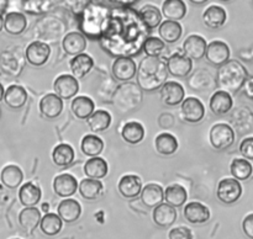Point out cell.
<instances>
[{"label":"cell","mask_w":253,"mask_h":239,"mask_svg":"<svg viewBox=\"0 0 253 239\" xmlns=\"http://www.w3.org/2000/svg\"><path fill=\"white\" fill-rule=\"evenodd\" d=\"M168 76L167 64L161 57H146L137 68V85L142 90L161 89Z\"/></svg>","instance_id":"1"},{"label":"cell","mask_w":253,"mask_h":239,"mask_svg":"<svg viewBox=\"0 0 253 239\" xmlns=\"http://www.w3.org/2000/svg\"><path fill=\"white\" fill-rule=\"evenodd\" d=\"M247 76L249 73L244 64L235 59H229L217 69L216 84L220 90L229 94H236L242 89Z\"/></svg>","instance_id":"2"},{"label":"cell","mask_w":253,"mask_h":239,"mask_svg":"<svg viewBox=\"0 0 253 239\" xmlns=\"http://www.w3.org/2000/svg\"><path fill=\"white\" fill-rule=\"evenodd\" d=\"M142 99V89L137 84L125 81L116 88L113 96V102L121 113H126L140 107Z\"/></svg>","instance_id":"3"},{"label":"cell","mask_w":253,"mask_h":239,"mask_svg":"<svg viewBox=\"0 0 253 239\" xmlns=\"http://www.w3.org/2000/svg\"><path fill=\"white\" fill-rule=\"evenodd\" d=\"M210 144L214 149L225 150L235 142V131L227 123H215L209 132Z\"/></svg>","instance_id":"4"},{"label":"cell","mask_w":253,"mask_h":239,"mask_svg":"<svg viewBox=\"0 0 253 239\" xmlns=\"http://www.w3.org/2000/svg\"><path fill=\"white\" fill-rule=\"evenodd\" d=\"M216 196L222 204H235L242 196V185L235 177H225L217 185Z\"/></svg>","instance_id":"5"},{"label":"cell","mask_w":253,"mask_h":239,"mask_svg":"<svg viewBox=\"0 0 253 239\" xmlns=\"http://www.w3.org/2000/svg\"><path fill=\"white\" fill-rule=\"evenodd\" d=\"M205 106L198 98L190 96L184 99L180 106V117L189 123H198L204 118Z\"/></svg>","instance_id":"6"},{"label":"cell","mask_w":253,"mask_h":239,"mask_svg":"<svg viewBox=\"0 0 253 239\" xmlns=\"http://www.w3.org/2000/svg\"><path fill=\"white\" fill-rule=\"evenodd\" d=\"M166 64H167L168 73L177 78H185L193 70V61L180 52L172 54L166 61Z\"/></svg>","instance_id":"7"},{"label":"cell","mask_w":253,"mask_h":239,"mask_svg":"<svg viewBox=\"0 0 253 239\" xmlns=\"http://www.w3.org/2000/svg\"><path fill=\"white\" fill-rule=\"evenodd\" d=\"M111 70H113V75L116 80L120 81H130L133 76L137 73V67H136L135 61L130 57L121 56L114 61L113 67H111Z\"/></svg>","instance_id":"8"},{"label":"cell","mask_w":253,"mask_h":239,"mask_svg":"<svg viewBox=\"0 0 253 239\" xmlns=\"http://www.w3.org/2000/svg\"><path fill=\"white\" fill-rule=\"evenodd\" d=\"M53 90L54 94L61 99L68 100V99L74 98L79 91L78 79L69 74H62V75L57 76L54 80Z\"/></svg>","instance_id":"9"},{"label":"cell","mask_w":253,"mask_h":239,"mask_svg":"<svg viewBox=\"0 0 253 239\" xmlns=\"http://www.w3.org/2000/svg\"><path fill=\"white\" fill-rule=\"evenodd\" d=\"M25 56L31 66L41 67L48 61L49 56H51V48L44 42L34 41L27 46Z\"/></svg>","instance_id":"10"},{"label":"cell","mask_w":253,"mask_h":239,"mask_svg":"<svg viewBox=\"0 0 253 239\" xmlns=\"http://www.w3.org/2000/svg\"><path fill=\"white\" fill-rule=\"evenodd\" d=\"M185 90L177 81H166L161 86V100L167 106H177L184 100Z\"/></svg>","instance_id":"11"},{"label":"cell","mask_w":253,"mask_h":239,"mask_svg":"<svg viewBox=\"0 0 253 239\" xmlns=\"http://www.w3.org/2000/svg\"><path fill=\"white\" fill-rule=\"evenodd\" d=\"M208 43L204 37L199 34H190L183 43V53L192 61H200L205 57Z\"/></svg>","instance_id":"12"},{"label":"cell","mask_w":253,"mask_h":239,"mask_svg":"<svg viewBox=\"0 0 253 239\" xmlns=\"http://www.w3.org/2000/svg\"><path fill=\"white\" fill-rule=\"evenodd\" d=\"M230 54H231L230 47L227 46V43H225L224 41H220V39L210 42L207 47V52H205L208 61L214 66L219 67L229 61Z\"/></svg>","instance_id":"13"},{"label":"cell","mask_w":253,"mask_h":239,"mask_svg":"<svg viewBox=\"0 0 253 239\" xmlns=\"http://www.w3.org/2000/svg\"><path fill=\"white\" fill-rule=\"evenodd\" d=\"M78 181L76 177L71 174H59L53 180V191L59 197H71L78 190Z\"/></svg>","instance_id":"14"},{"label":"cell","mask_w":253,"mask_h":239,"mask_svg":"<svg viewBox=\"0 0 253 239\" xmlns=\"http://www.w3.org/2000/svg\"><path fill=\"white\" fill-rule=\"evenodd\" d=\"M63 110V100L56 94H47L40 101V111L48 120L58 117Z\"/></svg>","instance_id":"15"},{"label":"cell","mask_w":253,"mask_h":239,"mask_svg":"<svg viewBox=\"0 0 253 239\" xmlns=\"http://www.w3.org/2000/svg\"><path fill=\"white\" fill-rule=\"evenodd\" d=\"M153 222H155L157 226L162 227V228H167L170 227L175 221H177V208L173 206H170L169 204L165 202V204H160L158 206H156L153 208Z\"/></svg>","instance_id":"16"},{"label":"cell","mask_w":253,"mask_h":239,"mask_svg":"<svg viewBox=\"0 0 253 239\" xmlns=\"http://www.w3.org/2000/svg\"><path fill=\"white\" fill-rule=\"evenodd\" d=\"M183 214H184L185 219L192 224L207 223L210 219V209L205 205L197 201L185 205Z\"/></svg>","instance_id":"17"},{"label":"cell","mask_w":253,"mask_h":239,"mask_svg":"<svg viewBox=\"0 0 253 239\" xmlns=\"http://www.w3.org/2000/svg\"><path fill=\"white\" fill-rule=\"evenodd\" d=\"M141 201L148 208H155L165 200V190L161 185L151 182L141 190Z\"/></svg>","instance_id":"18"},{"label":"cell","mask_w":253,"mask_h":239,"mask_svg":"<svg viewBox=\"0 0 253 239\" xmlns=\"http://www.w3.org/2000/svg\"><path fill=\"white\" fill-rule=\"evenodd\" d=\"M119 192L126 199H135L141 194L142 190V181L137 175L127 174L124 175L118 184Z\"/></svg>","instance_id":"19"},{"label":"cell","mask_w":253,"mask_h":239,"mask_svg":"<svg viewBox=\"0 0 253 239\" xmlns=\"http://www.w3.org/2000/svg\"><path fill=\"white\" fill-rule=\"evenodd\" d=\"M209 105L212 113L221 116L230 112V110L234 106V100H232L231 94L226 93L224 90H217L210 98Z\"/></svg>","instance_id":"20"},{"label":"cell","mask_w":253,"mask_h":239,"mask_svg":"<svg viewBox=\"0 0 253 239\" xmlns=\"http://www.w3.org/2000/svg\"><path fill=\"white\" fill-rule=\"evenodd\" d=\"M57 212H58V216L61 217L62 221L66 222V223H72L81 217L82 206L77 200L67 197L59 202Z\"/></svg>","instance_id":"21"},{"label":"cell","mask_w":253,"mask_h":239,"mask_svg":"<svg viewBox=\"0 0 253 239\" xmlns=\"http://www.w3.org/2000/svg\"><path fill=\"white\" fill-rule=\"evenodd\" d=\"M62 46H63L64 52L71 56H77L85 51L86 48V38L84 34L81 32H69L64 36L63 41H62Z\"/></svg>","instance_id":"22"},{"label":"cell","mask_w":253,"mask_h":239,"mask_svg":"<svg viewBox=\"0 0 253 239\" xmlns=\"http://www.w3.org/2000/svg\"><path fill=\"white\" fill-rule=\"evenodd\" d=\"M69 67H71L72 74L74 78L82 79L90 73V70L94 67V61L89 54L81 53L74 56L69 62Z\"/></svg>","instance_id":"23"},{"label":"cell","mask_w":253,"mask_h":239,"mask_svg":"<svg viewBox=\"0 0 253 239\" xmlns=\"http://www.w3.org/2000/svg\"><path fill=\"white\" fill-rule=\"evenodd\" d=\"M227 20V14L224 7L219 5H210L203 14V21L209 29L216 30L225 25Z\"/></svg>","instance_id":"24"},{"label":"cell","mask_w":253,"mask_h":239,"mask_svg":"<svg viewBox=\"0 0 253 239\" xmlns=\"http://www.w3.org/2000/svg\"><path fill=\"white\" fill-rule=\"evenodd\" d=\"M158 34L165 43H175L182 37L183 27L178 21L166 20V21L161 22Z\"/></svg>","instance_id":"25"},{"label":"cell","mask_w":253,"mask_h":239,"mask_svg":"<svg viewBox=\"0 0 253 239\" xmlns=\"http://www.w3.org/2000/svg\"><path fill=\"white\" fill-rule=\"evenodd\" d=\"M84 172L89 179H103L108 175L109 165L104 158L91 157L84 164Z\"/></svg>","instance_id":"26"},{"label":"cell","mask_w":253,"mask_h":239,"mask_svg":"<svg viewBox=\"0 0 253 239\" xmlns=\"http://www.w3.org/2000/svg\"><path fill=\"white\" fill-rule=\"evenodd\" d=\"M42 191L34 182H26L19 190V200L22 206L34 207L40 202Z\"/></svg>","instance_id":"27"},{"label":"cell","mask_w":253,"mask_h":239,"mask_svg":"<svg viewBox=\"0 0 253 239\" xmlns=\"http://www.w3.org/2000/svg\"><path fill=\"white\" fill-rule=\"evenodd\" d=\"M4 101L10 108L19 110L26 103L27 101V91L20 85H10L5 90Z\"/></svg>","instance_id":"28"},{"label":"cell","mask_w":253,"mask_h":239,"mask_svg":"<svg viewBox=\"0 0 253 239\" xmlns=\"http://www.w3.org/2000/svg\"><path fill=\"white\" fill-rule=\"evenodd\" d=\"M41 211L37 207H26L19 214V223L26 232L31 233L41 222Z\"/></svg>","instance_id":"29"},{"label":"cell","mask_w":253,"mask_h":239,"mask_svg":"<svg viewBox=\"0 0 253 239\" xmlns=\"http://www.w3.org/2000/svg\"><path fill=\"white\" fill-rule=\"evenodd\" d=\"M71 110L77 118L86 120L95 111V103L88 96H77L72 101Z\"/></svg>","instance_id":"30"},{"label":"cell","mask_w":253,"mask_h":239,"mask_svg":"<svg viewBox=\"0 0 253 239\" xmlns=\"http://www.w3.org/2000/svg\"><path fill=\"white\" fill-rule=\"evenodd\" d=\"M145 127L142 123L137 122V121H130L124 125L123 130H121V136H123L124 140L130 144H138L145 138Z\"/></svg>","instance_id":"31"},{"label":"cell","mask_w":253,"mask_h":239,"mask_svg":"<svg viewBox=\"0 0 253 239\" xmlns=\"http://www.w3.org/2000/svg\"><path fill=\"white\" fill-rule=\"evenodd\" d=\"M26 16L24 14H21V12L11 11L9 14H6V16L4 19L5 31L10 34H14V36L22 34L26 30Z\"/></svg>","instance_id":"32"},{"label":"cell","mask_w":253,"mask_h":239,"mask_svg":"<svg viewBox=\"0 0 253 239\" xmlns=\"http://www.w3.org/2000/svg\"><path fill=\"white\" fill-rule=\"evenodd\" d=\"M79 194L82 195V197L89 201H93V200L99 199V197L103 195L104 186L103 182L98 179H84L82 180L81 184L78 185Z\"/></svg>","instance_id":"33"},{"label":"cell","mask_w":253,"mask_h":239,"mask_svg":"<svg viewBox=\"0 0 253 239\" xmlns=\"http://www.w3.org/2000/svg\"><path fill=\"white\" fill-rule=\"evenodd\" d=\"M187 14V5L183 0H166L162 5V15L167 20L179 21Z\"/></svg>","instance_id":"34"},{"label":"cell","mask_w":253,"mask_h":239,"mask_svg":"<svg viewBox=\"0 0 253 239\" xmlns=\"http://www.w3.org/2000/svg\"><path fill=\"white\" fill-rule=\"evenodd\" d=\"M0 180L9 189H16L21 185L22 180H24V172L17 165L9 164L1 170Z\"/></svg>","instance_id":"35"},{"label":"cell","mask_w":253,"mask_h":239,"mask_svg":"<svg viewBox=\"0 0 253 239\" xmlns=\"http://www.w3.org/2000/svg\"><path fill=\"white\" fill-rule=\"evenodd\" d=\"M155 147L160 154L172 155L178 150V140L172 133L163 132L156 137Z\"/></svg>","instance_id":"36"},{"label":"cell","mask_w":253,"mask_h":239,"mask_svg":"<svg viewBox=\"0 0 253 239\" xmlns=\"http://www.w3.org/2000/svg\"><path fill=\"white\" fill-rule=\"evenodd\" d=\"M188 199V192L184 186L179 184H172L165 190V200L170 206L182 207Z\"/></svg>","instance_id":"37"},{"label":"cell","mask_w":253,"mask_h":239,"mask_svg":"<svg viewBox=\"0 0 253 239\" xmlns=\"http://www.w3.org/2000/svg\"><path fill=\"white\" fill-rule=\"evenodd\" d=\"M89 128L93 132H103L111 125V115L106 110H96L86 118Z\"/></svg>","instance_id":"38"},{"label":"cell","mask_w":253,"mask_h":239,"mask_svg":"<svg viewBox=\"0 0 253 239\" xmlns=\"http://www.w3.org/2000/svg\"><path fill=\"white\" fill-rule=\"evenodd\" d=\"M74 149L67 143L56 145L52 152V160L57 167H68L74 160Z\"/></svg>","instance_id":"39"},{"label":"cell","mask_w":253,"mask_h":239,"mask_svg":"<svg viewBox=\"0 0 253 239\" xmlns=\"http://www.w3.org/2000/svg\"><path fill=\"white\" fill-rule=\"evenodd\" d=\"M62 227H63V221L57 213H46L40 222L42 233L48 237L57 236L62 231Z\"/></svg>","instance_id":"40"},{"label":"cell","mask_w":253,"mask_h":239,"mask_svg":"<svg viewBox=\"0 0 253 239\" xmlns=\"http://www.w3.org/2000/svg\"><path fill=\"white\" fill-rule=\"evenodd\" d=\"M230 171H231L232 177H235L239 181L250 179L253 172V167L249 159L245 158H235L230 165Z\"/></svg>","instance_id":"41"},{"label":"cell","mask_w":253,"mask_h":239,"mask_svg":"<svg viewBox=\"0 0 253 239\" xmlns=\"http://www.w3.org/2000/svg\"><path fill=\"white\" fill-rule=\"evenodd\" d=\"M81 149L88 157H98L103 152L104 142L96 135H86L82 139Z\"/></svg>","instance_id":"42"},{"label":"cell","mask_w":253,"mask_h":239,"mask_svg":"<svg viewBox=\"0 0 253 239\" xmlns=\"http://www.w3.org/2000/svg\"><path fill=\"white\" fill-rule=\"evenodd\" d=\"M140 17L147 29H156L162 22V12L153 5H146L140 10Z\"/></svg>","instance_id":"43"},{"label":"cell","mask_w":253,"mask_h":239,"mask_svg":"<svg viewBox=\"0 0 253 239\" xmlns=\"http://www.w3.org/2000/svg\"><path fill=\"white\" fill-rule=\"evenodd\" d=\"M142 49L147 57H160L165 52L166 43L158 37H148L143 42Z\"/></svg>","instance_id":"44"},{"label":"cell","mask_w":253,"mask_h":239,"mask_svg":"<svg viewBox=\"0 0 253 239\" xmlns=\"http://www.w3.org/2000/svg\"><path fill=\"white\" fill-rule=\"evenodd\" d=\"M208 71H204V69H198L197 73L193 74L189 79V85L192 86L193 90L195 91H209L214 85L211 84L204 83V76Z\"/></svg>","instance_id":"45"},{"label":"cell","mask_w":253,"mask_h":239,"mask_svg":"<svg viewBox=\"0 0 253 239\" xmlns=\"http://www.w3.org/2000/svg\"><path fill=\"white\" fill-rule=\"evenodd\" d=\"M169 239H193V233L188 227H175L168 234Z\"/></svg>","instance_id":"46"},{"label":"cell","mask_w":253,"mask_h":239,"mask_svg":"<svg viewBox=\"0 0 253 239\" xmlns=\"http://www.w3.org/2000/svg\"><path fill=\"white\" fill-rule=\"evenodd\" d=\"M240 152L245 159L253 160V137H247L240 144Z\"/></svg>","instance_id":"47"},{"label":"cell","mask_w":253,"mask_h":239,"mask_svg":"<svg viewBox=\"0 0 253 239\" xmlns=\"http://www.w3.org/2000/svg\"><path fill=\"white\" fill-rule=\"evenodd\" d=\"M242 231L249 237L250 239H253V213L247 214L242 222Z\"/></svg>","instance_id":"48"},{"label":"cell","mask_w":253,"mask_h":239,"mask_svg":"<svg viewBox=\"0 0 253 239\" xmlns=\"http://www.w3.org/2000/svg\"><path fill=\"white\" fill-rule=\"evenodd\" d=\"M244 91L250 99H253V76H247L246 81L244 84Z\"/></svg>","instance_id":"49"},{"label":"cell","mask_w":253,"mask_h":239,"mask_svg":"<svg viewBox=\"0 0 253 239\" xmlns=\"http://www.w3.org/2000/svg\"><path fill=\"white\" fill-rule=\"evenodd\" d=\"M4 94H5V89H4V86H2V84L0 83V101L4 99Z\"/></svg>","instance_id":"50"},{"label":"cell","mask_w":253,"mask_h":239,"mask_svg":"<svg viewBox=\"0 0 253 239\" xmlns=\"http://www.w3.org/2000/svg\"><path fill=\"white\" fill-rule=\"evenodd\" d=\"M189 1L193 2V4L200 5V4H204V2H207L208 0H189Z\"/></svg>","instance_id":"51"},{"label":"cell","mask_w":253,"mask_h":239,"mask_svg":"<svg viewBox=\"0 0 253 239\" xmlns=\"http://www.w3.org/2000/svg\"><path fill=\"white\" fill-rule=\"evenodd\" d=\"M42 209H43V211L47 213V211L49 209V205L48 204H43V205H42Z\"/></svg>","instance_id":"52"},{"label":"cell","mask_w":253,"mask_h":239,"mask_svg":"<svg viewBox=\"0 0 253 239\" xmlns=\"http://www.w3.org/2000/svg\"><path fill=\"white\" fill-rule=\"evenodd\" d=\"M2 27H4V19H2V16L0 15V31L2 30Z\"/></svg>","instance_id":"53"},{"label":"cell","mask_w":253,"mask_h":239,"mask_svg":"<svg viewBox=\"0 0 253 239\" xmlns=\"http://www.w3.org/2000/svg\"><path fill=\"white\" fill-rule=\"evenodd\" d=\"M220 1H231V0H220Z\"/></svg>","instance_id":"54"},{"label":"cell","mask_w":253,"mask_h":239,"mask_svg":"<svg viewBox=\"0 0 253 239\" xmlns=\"http://www.w3.org/2000/svg\"><path fill=\"white\" fill-rule=\"evenodd\" d=\"M12 239H19V238H12Z\"/></svg>","instance_id":"55"}]
</instances>
